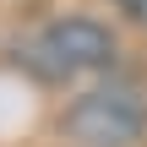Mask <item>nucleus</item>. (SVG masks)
<instances>
[{
  "mask_svg": "<svg viewBox=\"0 0 147 147\" xmlns=\"http://www.w3.org/2000/svg\"><path fill=\"white\" fill-rule=\"evenodd\" d=\"M60 131L76 147H142L147 142V98L136 87H87L65 104Z\"/></svg>",
  "mask_w": 147,
  "mask_h": 147,
  "instance_id": "f257e3e1",
  "label": "nucleus"
},
{
  "mask_svg": "<svg viewBox=\"0 0 147 147\" xmlns=\"http://www.w3.org/2000/svg\"><path fill=\"white\" fill-rule=\"evenodd\" d=\"M27 60H33V71L44 82H71V76L109 71L120 60V38L98 16H55L38 33V44L27 49Z\"/></svg>",
  "mask_w": 147,
  "mask_h": 147,
  "instance_id": "f03ea898",
  "label": "nucleus"
},
{
  "mask_svg": "<svg viewBox=\"0 0 147 147\" xmlns=\"http://www.w3.org/2000/svg\"><path fill=\"white\" fill-rule=\"evenodd\" d=\"M115 5H120L131 22H142V27H147V0H115Z\"/></svg>",
  "mask_w": 147,
  "mask_h": 147,
  "instance_id": "7ed1b4c3",
  "label": "nucleus"
}]
</instances>
